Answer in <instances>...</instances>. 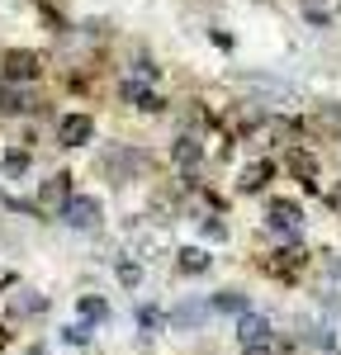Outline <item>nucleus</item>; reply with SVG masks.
I'll use <instances>...</instances> for the list:
<instances>
[{
	"mask_svg": "<svg viewBox=\"0 0 341 355\" xmlns=\"http://www.w3.org/2000/svg\"><path fill=\"white\" fill-rule=\"evenodd\" d=\"M304 227H308V209L299 199H284V194H265V232L275 242H304Z\"/></svg>",
	"mask_w": 341,
	"mask_h": 355,
	"instance_id": "1",
	"label": "nucleus"
},
{
	"mask_svg": "<svg viewBox=\"0 0 341 355\" xmlns=\"http://www.w3.org/2000/svg\"><path fill=\"white\" fill-rule=\"evenodd\" d=\"M38 76H43V53H33V48H5L0 53V81L33 85Z\"/></svg>",
	"mask_w": 341,
	"mask_h": 355,
	"instance_id": "2",
	"label": "nucleus"
},
{
	"mask_svg": "<svg viewBox=\"0 0 341 355\" xmlns=\"http://www.w3.org/2000/svg\"><path fill=\"white\" fill-rule=\"evenodd\" d=\"M71 171H53L38 194H33V214H48V218H62V209H67V199H71Z\"/></svg>",
	"mask_w": 341,
	"mask_h": 355,
	"instance_id": "3",
	"label": "nucleus"
},
{
	"mask_svg": "<svg viewBox=\"0 0 341 355\" xmlns=\"http://www.w3.org/2000/svg\"><path fill=\"white\" fill-rule=\"evenodd\" d=\"M119 100H123L128 110H138V114H166V95H161L157 85H147V81H133V76L119 81Z\"/></svg>",
	"mask_w": 341,
	"mask_h": 355,
	"instance_id": "4",
	"label": "nucleus"
},
{
	"mask_svg": "<svg viewBox=\"0 0 341 355\" xmlns=\"http://www.w3.org/2000/svg\"><path fill=\"white\" fill-rule=\"evenodd\" d=\"M62 223H67V227H76V232H90V227H100V223H105V204H100L95 194H71V199H67V209H62Z\"/></svg>",
	"mask_w": 341,
	"mask_h": 355,
	"instance_id": "5",
	"label": "nucleus"
},
{
	"mask_svg": "<svg viewBox=\"0 0 341 355\" xmlns=\"http://www.w3.org/2000/svg\"><path fill=\"white\" fill-rule=\"evenodd\" d=\"M284 171H289V175H294V180H299V185H304L308 194L322 190V166H317V157H313V152H304L299 142L289 147V157H284Z\"/></svg>",
	"mask_w": 341,
	"mask_h": 355,
	"instance_id": "6",
	"label": "nucleus"
},
{
	"mask_svg": "<svg viewBox=\"0 0 341 355\" xmlns=\"http://www.w3.org/2000/svg\"><path fill=\"white\" fill-rule=\"evenodd\" d=\"M275 175H280V166L270 162V157H256V162H247L237 171V194H265Z\"/></svg>",
	"mask_w": 341,
	"mask_h": 355,
	"instance_id": "7",
	"label": "nucleus"
},
{
	"mask_svg": "<svg viewBox=\"0 0 341 355\" xmlns=\"http://www.w3.org/2000/svg\"><path fill=\"white\" fill-rule=\"evenodd\" d=\"M237 341H242V351H247V346H275L280 336H275V322H270L265 313H242V318H237Z\"/></svg>",
	"mask_w": 341,
	"mask_h": 355,
	"instance_id": "8",
	"label": "nucleus"
},
{
	"mask_svg": "<svg viewBox=\"0 0 341 355\" xmlns=\"http://www.w3.org/2000/svg\"><path fill=\"white\" fill-rule=\"evenodd\" d=\"M57 142L62 147H90L95 142V119L90 114H62L57 119Z\"/></svg>",
	"mask_w": 341,
	"mask_h": 355,
	"instance_id": "9",
	"label": "nucleus"
},
{
	"mask_svg": "<svg viewBox=\"0 0 341 355\" xmlns=\"http://www.w3.org/2000/svg\"><path fill=\"white\" fill-rule=\"evenodd\" d=\"M170 162L180 166V171H195L199 162H204V137L199 133H175V142H170Z\"/></svg>",
	"mask_w": 341,
	"mask_h": 355,
	"instance_id": "10",
	"label": "nucleus"
},
{
	"mask_svg": "<svg viewBox=\"0 0 341 355\" xmlns=\"http://www.w3.org/2000/svg\"><path fill=\"white\" fill-rule=\"evenodd\" d=\"M33 110H43V105H38V95L28 85L0 81V114H33Z\"/></svg>",
	"mask_w": 341,
	"mask_h": 355,
	"instance_id": "11",
	"label": "nucleus"
},
{
	"mask_svg": "<svg viewBox=\"0 0 341 355\" xmlns=\"http://www.w3.org/2000/svg\"><path fill=\"white\" fill-rule=\"evenodd\" d=\"M209 318H213V308H209V303H175L166 322H170L175 331H199Z\"/></svg>",
	"mask_w": 341,
	"mask_h": 355,
	"instance_id": "12",
	"label": "nucleus"
},
{
	"mask_svg": "<svg viewBox=\"0 0 341 355\" xmlns=\"http://www.w3.org/2000/svg\"><path fill=\"white\" fill-rule=\"evenodd\" d=\"M175 270H180V275H209V270H213L209 246H180V251H175Z\"/></svg>",
	"mask_w": 341,
	"mask_h": 355,
	"instance_id": "13",
	"label": "nucleus"
},
{
	"mask_svg": "<svg viewBox=\"0 0 341 355\" xmlns=\"http://www.w3.org/2000/svg\"><path fill=\"white\" fill-rule=\"evenodd\" d=\"M209 308L242 318V313H252V299H247V289H218V294H209Z\"/></svg>",
	"mask_w": 341,
	"mask_h": 355,
	"instance_id": "14",
	"label": "nucleus"
},
{
	"mask_svg": "<svg viewBox=\"0 0 341 355\" xmlns=\"http://www.w3.org/2000/svg\"><path fill=\"white\" fill-rule=\"evenodd\" d=\"M0 166H5V175H10V180H19V175H28V166H33V152H28V147H10Z\"/></svg>",
	"mask_w": 341,
	"mask_h": 355,
	"instance_id": "15",
	"label": "nucleus"
},
{
	"mask_svg": "<svg viewBox=\"0 0 341 355\" xmlns=\"http://www.w3.org/2000/svg\"><path fill=\"white\" fill-rule=\"evenodd\" d=\"M76 313H81L85 322H105V318H110V303L100 299V294H81V299H76Z\"/></svg>",
	"mask_w": 341,
	"mask_h": 355,
	"instance_id": "16",
	"label": "nucleus"
},
{
	"mask_svg": "<svg viewBox=\"0 0 341 355\" xmlns=\"http://www.w3.org/2000/svg\"><path fill=\"white\" fill-rule=\"evenodd\" d=\"M199 232H204V242H227V237H232V227H227L218 214H204V218H199Z\"/></svg>",
	"mask_w": 341,
	"mask_h": 355,
	"instance_id": "17",
	"label": "nucleus"
},
{
	"mask_svg": "<svg viewBox=\"0 0 341 355\" xmlns=\"http://www.w3.org/2000/svg\"><path fill=\"white\" fill-rule=\"evenodd\" d=\"M114 275H119V284H123V289H138V284H142V266L133 261V256H119Z\"/></svg>",
	"mask_w": 341,
	"mask_h": 355,
	"instance_id": "18",
	"label": "nucleus"
},
{
	"mask_svg": "<svg viewBox=\"0 0 341 355\" xmlns=\"http://www.w3.org/2000/svg\"><path fill=\"white\" fill-rule=\"evenodd\" d=\"M15 313H24V318H43V313H48V299L33 294V289H24V294L15 299Z\"/></svg>",
	"mask_w": 341,
	"mask_h": 355,
	"instance_id": "19",
	"label": "nucleus"
},
{
	"mask_svg": "<svg viewBox=\"0 0 341 355\" xmlns=\"http://www.w3.org/2000/svg\"><path fill=\"white\" fill-rule=\"evenodd\" d=\"M161 322H166V313H161V308H152V303H142V308H138V327L142 331H157Z\"/></svg>",
	"mask_w": 341,
	"mask_h": 355,
	"instance_id": "20",
	"label": "nucleus"
},
{
	"mask_svg": "<svg viewBox=\"0 0 341 355\" xmlns=\"http://www.w3.org/2000/svg\"><path fill=\"white\" fill-rule=\"evenodd\" d=\"M157 76H161V67H157V62H152V57H138V62H133V81H157Z\"/></svg>",
	"mask_w": 341,
	"mask_h": 355,
	"instance_id": "21",
	"label": "nucleus"
},
{
	"mask_svg": "<svg viewBox=\"0 0 341 355\" xmlns=\"http://www.w3.org/2000/svg\"><path fill=\"white\" fill-rule=\"evenodd\" d=\"M327 19H332V10H322V5H304V24L327 28Z\"/></svg>",
	"mask_w": 341,
	"mask_h": 355,
	"instance_id": "22",
	"label": "nucleus"
},
{
	"mask_svg": "<svg viewBox=\"0 0 341 355\" xmlns=\"http://www.w3.org/2000/svg\"><path fill=\"white\" fill-rule=\"evenodd\" d=\"M62 336H67L71 346H85V341H90V327H85V322H71V327L62 331Z\"/></svg>",
	"mask_w": 341,
	"mask_h": 355,
	"instance_id": "23",
	"label": "nucleus"
},
{
	"mask_svg": "<svg viewBox=\"0 0 341 355\" xmlns=\"http://www.w3.org/2000/svg\"><path fill=\"white\" fill-rule=\"evenodd\" d=\"M242 355H280V351H275V346H247Z\"/></svg>",
	"mask_w": 341,
	"mask_h": 355,
	"instance_id": "24",
	"label": "nucleus"
},
{
	"mask_svg": "<svg viewBox=\"0 0 341 355\" xmlns=\"http://www.w3.org/2000/svg\"><path fill=\"white\" fill-rule=\"evenodd\" d=\"M5 284H10V275H0V289H5Z\"/></svg>",
	"mask_w": 341,
	"mask_h": 355,
	"instance_id": "25",
	"label": "nucleus"
}]
</instances>
